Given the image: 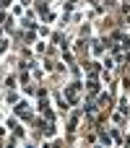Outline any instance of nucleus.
Masks as SVG:
<instances>
[{
	"instance_id": "obj_1",
	"label": "nucleus",
	"mask_w": 130,
	"mask_h": 148,
	"mask_svg": "<svg viewBox=\"0 0 130 148\" xmlns=\"http://www.w3.org/2000/svg\"><path fill=\"white\" fill-rule=\"evenodd\" d=\"M78 91H81V86H78V83H73V86H68V88H65V96H68V101H70V104H76V101H78Z\"/></svg>"
},
{
	"instance_id": "obj_2",
	"label": "nucleus",
	"mask_w": 130,
	"mask_h": 148,
	"mask_svg": "<svg viewBox=\"0 0 130 148\" xmlns=\"http://www.w3.org/2000/svg\"><path fill=\"white\" fill-rule=\"evenodd\" d=\"M16 114H21L23 120H29V109H26V104H23V101H21V104L16 107Z\"/></svg>"
}]
</instances>
